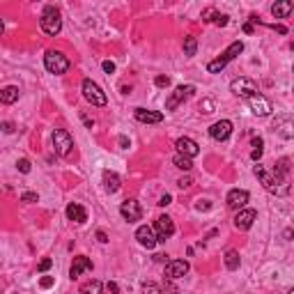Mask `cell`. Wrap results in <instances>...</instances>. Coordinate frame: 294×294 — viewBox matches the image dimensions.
I'll return each instance as SVG.
<instances>
[{"instance_id":"obj_1","label":"cell","mask_w":294,"mask_h":294,"mask_svg":"<svg viewBox=\"0 0 294 294\" xmlns=\"http://www.w3.org/2000/svg\"><path fill=\"white\" fill-rule=\"evenodd\" d=\"M255 177L262 182V186L269 193H276V195H287L289 193V159H280L278 165L274 168V173L264 168V165H255L253 168Z\"/></svg>"},{"instance_id":"obj_2","label":"cell","mask_w":294,"mask_h":294,"mask_svg":"<svg viewBox=\"0 0 294 294\" xmlns=\"http://www.w3.org/2000/svg\"><path fill=\"white\" fill-rule=\"evenodd\" d=\"M241 51H244V44H241V41H232V44H230L228 49H225L223 53L216 58V60H212L209 65H207V71H209V74H221V71H223L225 67H228L230 62H232L234 58L241 53Z\"/></svg>"},{"instance_id":"obj_3","label":"cell","mask_w":294,"mask_h":294,"mask_svg":"<svg viewBox=\"0 0 294 294\" xmlns=\"http://www.w3.org/2000/svg\"><path fill=\"white\" fill-rule=\"evenodd\" d=\"M39 25H41V30H44L46 35H51V37L60 35V30H62V19H60V12H58V7H53V5L44 7V12H41V16H39Z\"/></svg>"},{"instance_id":"obj_4","label":"cell","mask_w":294,"mask_h":294,"mask_svg":"<svg viewBox=\"0 0 294 294\" xmlns=\"http://www.w3.org/2000/svg\"><path fill=\"white\" fill-rule=\"evenodd\" d=\"M69 58H67L65 53H60V51H46L44 55V67L46 71H51V74L60 76L65 74V71H69Z\"/></svg>"},{"instance_id":"obj_5","label":"cell","mask_w":294,"mask_h":294,"mask_svg":"<svg viewBox=\"0 0 294 294\" xmlns=\"http://www.w3.org/2000/svg\"><path fill=\"white\" fill-rule=\"evenodd\" d=\"M80 90H83L85 101H90L92 106H106V101H108L106 99V92L101 90L92 78H85L83 83H80Z\"/></svg>"},{"instance_id":"obj_6","label":"cell","mask_w":294,"mask_h":294,"mask_svg":"<svg viewBox=\"0 0 294 294\" xmlns=\"http://www.w3.org/2000/svg\"><path fill=\"white\" fill-rule=\"evenodd\" d=\"M193 92H195L193 85H177V88L173 90V95L168 97V101H165V110H177L180 104H184Z\"/></svg>"},{"instance_id":"obj_7","label":"cell","mask_w":294,"mask_h":294,"mask_svg":"<svg viewBox=\"0 0 294 294\" xmlns=\"http://www.w3.org/2000/svg\"><path fill=\"white\" fill-rule=\"evenodd\" d=\"M71 147H74V140H71L69 131H65V129H55V131H53V150H55V154L69 156Z\"/></svg>"},{"instance_id":"obj_8","label":"cell","mask_w":294,"mask_h":294,"mask_svg":"<svg viewBox=\"0 0 294 294\" xmlns=\"http://www.w3.org/2000/svg\"><path fill=\"white\" fill-rule=\"evenodd\" d=\"M230 90H232L237 97H241V99H248V97H253L255 92H258V85H255L253 78L241 76V78H234L232 83H230Z\"/></svg>"},{"instance_id":"obj_9","label":"cell","mask_w":294,"mask_h":294,"mask_svg":"<svg viewBox=\"0 0 294 294\" xmlns=\"http://www.w3.org/2000/svg\"><path fill=\"white\" fill-rule=\"evenodd\" d=\"M248 106H250V110H253L255 115H258V117H267V115H271V101L267 99V97L264 95H260V92H255L253 97H248Z\"/></svg>"},{"instance_id":"obj_10","label":"cell","mask_w":294,"mask_h":294,"mask_svg":"<svg viewBox=\"0 0 294 294\" xmlns=\"http://www.w3.org/2000/svg\"><path fill=\"white\" fill-rule=\"evenodd\" d=\"M120 214H122L124 221L136 223V221L143 219V207H140L138 200H124V202L120 204Z\"/></svg>"},{"instance_id":"obj_11","label":"cell","mask_w":294,"mask_h":294,"mask_svg":"<svg viewBox=\"0 0 294 294\" xmlns=\"http://www.w3.org/2000/svg\"><path fill=\"white\" fill-rule=\"evenodd\" d=\"M189 269H191V264L186 262V260H168V262H165V276L173 280L184 278V276L189 274Z\"/></svg>"},{"instance_id":"obj_12","label":"cell","mask_w":294,"mask_h":294,"mask_svg":"<svg viewBox=\"0 0 294 294\" xmlns=\"http://www.w3.org/2000/svg\"><path fill=\"white\" fill-rule=\"evenodd\" d=\"M175 147H177V154L189 156V159H193V156L200 154V145L195 143L193 138H189V136H182V138H177Z\"/></svg>"},{"instance_id":"obj_13","label":"cell","mask_w":294,"mask_h":294,"mask_svg":"<svg viewBox=\"0 0 294 294\" xmlns=\"http://www.w3.org/2000/svg\"><path fill=\"white\" fill-rule=\"evenodd\" d=\"M152 230H156V241H165L175 234V223L170 216H159V219H156V225Z\"/></svg>"},{"instance_id":"obj_14","label":"cell","mask_w":294,"mask_h":294,"mask_svg":"<svg viewBox=\"0 0 294 294\" xmlns=\"http://www.w3.org/2000/svg\"><path fill=\"white\" fill-rule=\"evenodd\" d=\"M255 219H258V212L255 209H239L237 216H234V228L241 230V232H246V230L253 228Z\"/></svg>"},{"instance_id":"obj_15","label":"cell","mask_w":294,"mask_h":294,"mask_svg":"<svg viewBox=\"0 0 294 294\" xmlns=\"http://www.w3.org/2000/svg\"><path fill=\"white\" fill-rule=\"evenodd\" d=\"M209 136H212L214 140H219V143L228 140L230 136H232V122H230V120H219V122H214V124L209 127Z\"/></svg>"},{"instance_id":"obj_16","label":"cell","mask_w":294,"mask_h":294,"mask_svg":"<svg viewBox=\"0 0 294 294\" xmlns=\"http://www.w3.org/2000/svg\"><path fill=\"white\" fill-rule=\"evenodd\" d=\"M136 239H138V244L143 246V248H147V250H152L156 244H159V241H156L154 230H152L150 225H140V228L136 230Z\"/></svg>"},{"instance_id":"obj_17","label":"cell","mask_w":294,"mask_h":294,"mask_svg":"<svg viewBox=\"0 0 294 294\" xmlns=\"http://www.w3.org/2000/svg\"><path fill=\"white\" fill-rule=\"evenodd\" d=\"M248 191H244V189H232L228 193V198H225V202H228V207L230 209H244L246 207V202H248Z\"/></svg>"},{"instance_id":"obj_18","label":"cell","mask_w":294,"mask_h":294,"mask_svg":"<svg viewBox=\"0 0 294 294\" xmlns=\"http://www.w3.org/2000/svg\"><path fill=\"white\" fill-rule=\"evenodd\" d=\"M134 117L138 122H143V124H159V122H163V113H159V110H147V108H136Z\"/></svg>"},{"instance_id":"obj_19","label":"cell","mask_w":294,"mask_h":294,"mask_svg":"<svg viewBox=\"0 0 294 294\" xmlns=\"http://www.w3.org/2000/svg\"><path fill=\"white\" fill-rule=\"evenodd\" d=\"M83 271H92V260L88 255L74 258V264H71V269H69V278H78Z\"/></svg>"},{"instance_id":"obj_20","label":"cell","mask_w":294,"mask_h":294,"mask_svg":"<svg viewBox=\"0 0 294 294\" xmlns=\"http://www.w3.org/2000/svg\"><path fill=\"white\" fill-rule=\"evenodd\" d=\"M67 219L80 225V223H85V221H88V212H85L78 202H69V204H67Z\"/></svg>"},{"instance_id":"obj_21","label":"cell","mask_w":294,"mask_h":294,"mask_svg":"<svg viewBox=\"0 0 294 294\" xmlns=\"http://www.w3.org/2000/svg\"><path fill=\"white\" fill-rule=\"evenodd\" d=\"M19 95H21V90L16 85H7V88L0 90V104H5V106L16 104V101H19Z\"/></svg>"},{"instance_id":"obj_22","label":"cell","mask_w":294,"mask_h":294,"mask_svg":"<svg viewBox=\"0 0 294 294\" xmlns=\"http://www.w3.org/2000/svg\"><path fill=\"white\" fill-rule=\"evenodd\" d=\"M122 186L120 182V175L117 173H110V170H104V189L108 191V193H117Z\"/></svg>"},{"instance_id":"obj_23","label":"cell","mask_w":294,"mask_h":294,"mask_svg":"<svg viewBox=\"0 0 294 294\" xmlns=\"http://www.w3.org/2000/svg\"><path fill=\"white\" fill-rule=\"evenodd\" d=\"M292 0H280V3H274L271 5V14L276 16V19H285V16L292 12Z\"/></svg>"},{"instance_id":"obj_24","label":"cell","mask_w":294,"mask_h":294,"mask_svg":"<svg viewBox=\"0 0 294 294\" xmlns=\"http://www.w3.org/2000/svg\"><path fill=\"white\" fill-rule=\"evenodd\" d=\"M101 292H104L101 280H88V283H83L78 289V294H101Z\"/></svg>"},{"instance_id":"obj_25","label":"cell","mask_w":294,"mask_h":294,"mask_svg":"<svg viewBox=\"0 0 294 294\" xmlns=\"http://www.w3.org/2000/svg\"><path fill=\"white\" fill-rule=\"evenodd\" d=\"M239 264H241L239 250H232V248H230L228 253H225V267H228L230 271H234V269H239Z\"/></svg>"},{"instance_id":"obj_26","label":"cell","mask_w":294,"mask_h":294,"mask_svg":"<svg viewBox=\"0 0 294 294\" xmlns=\"http://www.w3.org/2000/svg\"><path fill=\"white\" fill-rule=\"evenodd\" d=\"M173 163L177 165L180 170H186V173H189V170L193 168V159H189V156H182V154H175Z\"/></svg>"},{"instance_id":"obj_27","label":"cell","mask_w":294,"mask_h":294,"mask_svg":"<svg viewBox=\"0 0 294 294\" xmlns=\"http://www.w3.org/2000/svg\"><path fill=\"white\" fill-rule=\"evenodd\" d=\"M195 51H198V41H195V37H184V55H189V58H193Z\"/></svg>"},{"instance_id":"obj_28","label":"cell","mask_w":294,"mask_h":294,"mask_svg":"<svg viewBox=\"0 0 294 294\" xmlns=\"http://www.w3.org/2000/svg\"><path fill=\"white\" fill-rule=\"evenodd\" d=\"M219 16L221 14L214 10V7H209V10L202 12V21H204V23H216V21H219Z\"/></svg>"},{"instance_id":"obj_29","label":"cell","mask_w":294,"mask_h":294,"mask_svg":"<svg viewBox=\"0 0 294 294\" xmlns=\"http://www.w3.org/2000/svg\"><path fill=\"white\" fill-rule=\"evenodd\" d=\"M143 292L145 294H163V289H161L156 283H145L143 285Z\"/></svg>"},{"instance_id":"obj_30","label":"cell","mask_w":294,"mask_h":294,"mask_svg":"<svg viewBox=\"0 0 294 294\" xmlns=\"http://www.w3.org/2000/svg\"><path fill=\"white\" fill-rule=\"evenodd\" d=\"M16 168H19L23 175H28L32 170V165H30V161H28V159H19V161H16Z\"/></svg>"},{"instance_id":"obj_31","label":"cell","mask_w":294,"mask_h":294,"mask_svg":"<svg viewBox=\"0 0 294 294\" xmlns=\"http://www.w3.org/2000/svg\"><path fill=\"white\" fill-rule=\"evenodd\" d=\"M21 200H23V202H37V200H39V195L32 193V191H25V193L21 195Z\"/></svg>"},{"instance_id":"obj_32","label":"cell","mask_w":294,"mask_h":294,"mask_svg":"<svg viewBox=\"0 0 294 294\" xmlns=\"http://www.w3.org/2000/svg\"><path fill=\"white\" fill-rule=\"evenodd\" d=\"M195 209L207 212V209H212V202H209V200H198V202H195Z\"/></svg>"},{"instance_id":"obj_33","label":"cell","mask_w":294,"mask_h":294,"mask_svg":"<svg viewBox=\"0 0 294 294\" xmlns=\"http://www.w3.org/2000/svg\"><path fill=\"white\" fill-rule=\"evenodd\" d=\"M154 83H156V88H168V85H170V78H168V76H156Z\"/></svg>"},{"instance_id":"obj_34","label":"cell","mask_w":294,"mask_h":294,"mask_svg":"<svg viewBox=\"0 0 294 294\" xmlns=\"http://www.w3.org/2000/svg\"><path fill=\"white\" fill-rule=\"evenodd\" d=\"M0 131L3 134H12L14 131V122H0Z\"/></svg>"},{"instance_id":"obj_35","label":"cell","mask_w":294,"mask_h":294,"mask_svg":"<svg viewBox=\"0 0 294 294\" xmlns=\"http://www.w3.org/2000/svg\"><path fill=\"white\" fill-rule=\"evenodd\" d=\"M51 264H53V260H51V258H44V260L39 262V267H37V269H39V271H49V269H51Z\"/></svg>"},{"instance_id":"obj_36","label":"cell","mask_w":294,"mask_h":294,"mask_svg":"<svg viewBox=\"0 0 294 294\" xmlns=\"http://www.w3.org/2000/svg\"><path fill=\"white\" fill-rule=\"evenodd\" d=\"M191 184H193V180H191V177H182V180L177 182V186H180V189H189Z\"/></svg>"},{"instance_id":"obj_37","label":"cell","mask_w":294,"mask_h":294,"mask_svg":"<svg viewBox=\"0 0 294 294\" xmlns=\"http://www.w3.org/2000/svg\"><path fill=\"white\" fill-rule=\"evenodd\" d=\"M170 202H173V195H168V193H165V195H161V200H159V207H168Z\"/></svg>"},{"instance_id":"obj_38","label":"cell","mask_w":294,"mask_h":294,"mask_svg":"<svg viewBox=\"0 0 294 294\" xmlns=\"http://www.w3.org/2000/svg\"><path fill=\"white\" fill-rule=\"evenodd\" d=\"M101 67H104L106 74H113V71H115V62H110V60H104V65H101Z\"/></svg>"},{"instance_id":"obj_39","label":"cell","mask_w":294,"mask_h":294,"mask_svg":"<svg viewBox=\"0 0 294 294\" xmlns=\"http://www.w3.org/2000/svg\"><path fill=\"white\" fill-rule=\"evenodd\" d=\"M97 239H99L101 244H108V234H106L104 230H97Z\"/></svg>"},{"instance_id":"obj_40","label":"cell","mask_w":294,"mask_h":294,"mask_svg":"<svg viewBox=\"0 0 294 294\" xmlns=\"http://www.w3.org/2000/svg\"><path fill=\"white\" fill-rule=\"evenodd\" d=\"M250 143H253V150H262L264 140H262V138H260V136H258V138H253V140H250Z\"/></svg>"},{"instance_id":"obj_41","label":"cell","mask_w":294,"mask_h":294,"mask_svg":"<svg viewBox=\"0 0 294 294\" xmlns=\"http://www.w3.org/2000/svg\"><path fill=\"white\" fill-rule=\"evenodd\" d=\"M39 285L41 287H51V285H53V278H51V276H44V278L39 280Z\"/></svg>"},{"instance_id":"obj_42","label":"cell","mask_w":294,"mask_h":294,"mask_svg":"<svg viewBox=\"0 0 294 294\" xmlns=\"http://www.w3.org/2000/svg\"><path fill=\"white\" fill-rule=\"evenodd\" d=\"M117 143H120L122 150H127V147H129V138H127V136H120V140H117Z\"/></svg>"},{"instance_id":"obj_43","label":"cell","mask_w":294,"mask_h":294,"mask_svg":"<svg viewBox=\"0 0 294 294\" xmlns=\"http://www.w3.org/2000/svg\"><path fill=\"white\" fill-rule=\"evenodd\" d=\"M271 28H274L276 32H280V35H287V28H285V25H276V23H274Z\"/></svg>"},{"instance_id":"obj_44","label":"cell","mask_w":294,"mask_h":294,"mask_svg":"<svg viewBox=\"0 0 294 294\" xmlns=\"http://www.w3.org/2000/svg\"><path fill=\"white\" fill-rule=\"evenodd\" d=\"M250 159L260 161V159H262V150H253V152H250Z\"/></svg>"},{"instance_id":"obj_45","label":"cell","mask_w":294,"mask_h":294,"mask_svg":"<svg viewBox=\"0 0 294 294\" xmlns=\"http://www.w3.org/2000/svg\"><path fill=\"white\" fill-rule=\"evenodd\" d=\"M216 25H228V16L221 14V16H219V21H216Z\"/></svg>"},{"instance_id":"obj_46","label":"cell","mask_w":294,"mask_h":294,"mask_svg":"<svg viewBox=\"0 0 294 294\" xmlns=\"http://www.w3.org/2000/svg\"><path fill=\"white\" fill-rule=\"evenodd\" d=\"M108 289H110L113 294H120V289H117V285H115V283H108Z\"/></svg>"},{"instance_id":"obj_47","label":"cell","mask_w":294,"mask_h":294,"mask_svg":"<svg viewBox=\"0 0 294 294\" xmlns=\"http://www.w3.org/2000/svg\"><path fill=\"white\" fill-rule=\"evenodd\" d=\"M244 32H246V35H250V32H253V23H246L244 25Z\"/></svg>"},{"instance_id":"obj_48","label":"cell","mask_w":294,"mask_h":294,"mask_svg":"<svg viewBox=\"0 0 294 294\" xmlns=\"http://www.w3.org/2000/svg\"><path fill=\"white\" fill-rule=\"evenodd\" d=\"M83 122H85V124H88V127H90V129H92V124H95V122H92L90 117H85V115H83Z\"/></svg>"},{"instance_id":"obj_49","label":"cell","mask_w":294,"mask_h":294,"mask_svg":"<svg viewBox=\"0 0 294 294\" xmlns=\"http://www.w3.org/2000/svg\"><path fill=\"white\" fill-rule=\"evenodd\" d=\"M5 32V23H3V19H0V35Z\"/></svg>"},{"instance_id":"obj_50","label":"cell","mask_w":294,"mask_h":294,"mask_svg":"<svg viewBox=\"0 0 294 294\" xmlns=\"http://www.w3.org/2000/svg\"><path fill=\"white\" fill-rule=\"evenodd\" d=\"M287 294H294V289H289V292H287Z\"/></svg>"}]
</instances>
